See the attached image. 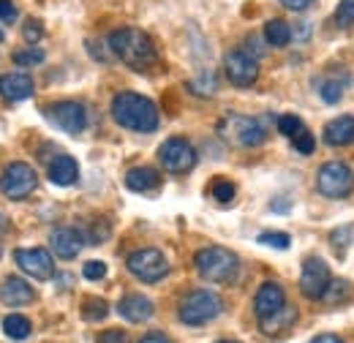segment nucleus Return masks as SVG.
<instances>
[{
	"label": "nucleus",
	"mask_w": 354,
	"mask_h": 343,
	"mask_svg": "<svg viewBox=\"0 0 354 343\" xmlns=\"http://www.w3.org/2000/svg\"><path fill=\"white\" fill-rule=\"evenodd\" d=\"M324 142L330 145V147H346V145H352L354 142V118L352 115H341V118H335V120H330L327 126H324Z\"/></svg>",
	"instance_id": "nucleus-17"
},
{
	"label": "nucleus",
	"mask_w": 354,
	"mask_h": 343,
	"mask_svg": "<svg viewBox=\"0 0 354 343\" xmlns=\"http://www.w3.org/2000/svg\"><path fill=\"white\" fill-rule=\"evenodd\" d=\"M30 322L25 319V316H19V313H11V316H6L3 319V333L8 335V338H14V341H25L28 335H30Z\"/></svg>",
	"instance_id": "nucleus-24"
},
{
	"label": "nucleus",
	"mask_w": 354,
	"mask_h": 343,
	"mask_svg": "<svg viewBox=\"0 0 354 343\" xmlns=\"http://www.w3.org/2000/svg\"><path fill=\"white\" fill-rule=\"evenodd\" d=\"M194 264H196V272L210 284H232L237 270H240V259L221 245H210V248L196 251Z\"/></svg>",
	"instance_id": "nucleus-3"
},
{
	"label": "nucleus",
	"mask_w": 354,
	"mask_h": 343,
	"mask_svg": "<svg viewBox=\"0 0 354 343\" xmlns=\"http://www.w3.org/2000/svg\"><path fill=\"white\" fill-rule=\"evenodd\" d=\"M158 161H161L164 169L172 172V174H185V172H191L196 167V150H194L185 139L172 136V139H167V142L161 145Z\"/></svg>",
	"instance_id": "nucleus-9"
},
{
	"label": "nucleus",
	"mask_w": 354,
	"mask_h": 343,
	"mask_svg": "<svg viewBox=\"0 0 354 343\" xmlns=\"http://www.w3.org/2000/svg\"><path fill=\"white\" fill-rule=\"evenodd\" d=\"M218 343H237V341H218Z\"/></svg>",
	"instance_id": "nucleus-42"
},
{
	"label": "nucleus",
	"mask_w": 354,
	"mask_h": 343,
	"mask_svg": "<svg viewBox=\"0 0 354 343\" xmlns=\"http://www.w3.org/2000/svg\"><path fill=\"white\" fill-rule=\"evenodd\" d=\"M17 19V6L11 0H0V25H11Z\"/></svg>",
	"instance_id": "nucleus-36"
},
{
	"label": "nucleus",
	"mask_w": 354,
	"mask_h": 343,
	"mask_svg": "<svg viewBox=\"0 0 354 343\" xmlns=\"http://www.w3.org/2000/svg\"><path fill=\"white\" fill-rule=\"evenodd\" d=\"M82 275H85L88 281H101V278L106 275V264H104V261H88V264L82 267Z\"/></svg>",
	"instance_id": "nucleus-35"
},
{
	"label": "nucleus",
	"mask_w": 354,
	"mask_h": 343,
	"mask_svg": "<svg viewBox=\"0 0 354 343\" xmlns=\"http://www.w3.org/2000/svg\"><path fill=\"white\" fill-rule=\"evenodd\" d=\"M126 185L136 191V194H150V191H156L158 185H161V177H158V172L150 169V167H136L126 174Z\"/></svg>",
	"instance_id": "nucleus-21"
},
{
	"label": "nucleus",
	"mask_w": 354,
	"mask_h": 343,
	"mask_svg": "<svg viewBox=\"0 0 354 343\" xmlns=\"http://www.w3.org/2000/svg\"><path fill=\"white\" fill-rule=\"evenodd\" d=\"M98 343H129V338L123 330H106V333H101Z\"/></svg>",
	"instance_id": "nucleus-37"
},
{
	"label": "nucleus",
	"mask_w": 354,
	"mask_h": 343,
	"mask_svg": "<svg viewBox=\"0 0 354 343\" xmlns=\"http://www.w3.org/2000/svg\"><path fill=\"white\" fill-rule=\"evenodd\" d=\"M49 120L60 131L77 136L88 126V112H85V106L80 101H60V104L49 106Z\"/></svg>",
	"instance_id": "nucleus-12"
},
{
	"label": "nucleus",
	"mask_w": 354,
	"mask_h": 343,
	"mask_svg": "<svg viewBox=\"0 0 354 343\" xmlns=\"http://www.w3.org/2000/svg\"><path fill=\"white\" fill-rule=\"evenodd\" d=\"M22 36H25V41H28V44H39V41H41V36H44L41 22H39V19H30V22L22 28Z\"/></svg>",
	"instance_id": "nucleus-34"
},
{
	"label": "nucleus",
	"mask_w": 354,
	"mask_h": 343,
	"mask_svg": "<svg viewBox=\"0 0 354 343\" xmlns=\"http://www.w3.org/2000/svg\"><path fill=\"white\" fill-rule=\"evenodd\" d=\"M46 172H49V180L55 185H74L77 177H80V167H77V161L71 156H55L49 161V169Z\"/></svg>",
	"instance_id": "nucleus-19"
},
{
	"label": "nucleus",
	"mask_w": 354,
	"mask_h": 343,
	"mask_svg": "<svg viewBox=\"0 0 354 343\" xmlns=\"http://www.w3.org/2000/svg\"><path fill=\"white\" fill-rule=\"evenodd\" d=\"M295 322H297V310L292 305H283L278 313H272L267 319H259V324H262V330H265L267 335H275L281 330H289Z\"/></svg>",
	"instance_id": "nucleus-22"
},
{
	"label": "nucleus",
	"mask_w": 354,
	"mask_h": 343,
	"mask_svg": "<svg viewBox=\"0 0 354 343\" xmlns=\"http://www.w3.org/2000/svg\"><path fill=\"white\" fill-rule=\"evenodd\" d=\"M265 39L270 46H286L292 41V28L283 19H270L265 25Z\"/></svg>",
	"instance_id": "nucleus-23"
},
{
	"label": "nucleus",
	"mask_w": 354,
	"mask_h": 343,
	"mask_svg": "<svg viewBox=\"0 0 354 343\" xmlns=\"http://www.w3.org/2000/svg\"><path fill=\"white\" fill-rule=\"evenodd\" d=\"M259 243L283 251V248H289V234H283V232H265V234H259Z\"/></svg>",
	"instance_id": "nucleus-31"
},
{
	"label": "nucleus",
	"mask_w": 354,
	"mask_h": 343,
	"mask_svg": "<svg viewBox=\"0 0 354 343\" xmlns=\"http://www.w3.org/2000/svg\"><path fill=\"white\" fill-rule=\"evenodd\" d=\"M330 267L319 257H308L303 261V275H300V292L308 300H322L330 289Z\"/></svg>",
	"instance_id": "nucleus-11"
},
{
	"label": "nucleus",
	"mask_w": 354,
	"mask_h": 343,
	"mask_svg": "<svg viewBox=\"0 0 354 343\" xmlns=\"http://www.w3.org/2000/svg\"><path fill=\"white\" fill-rule=\"evenodd\" d=\"M118 313L131 324H142L156 313V308H153V300H147L145 295H126L118 305Z\"/></svg>",
	"instance_id": "nucleus-15"
},
{
	"label": "nucleus",
	"mask_w": 354,
	"mask_h": 343,
	"mask_svg": "<svg viewBox=\"0 0 354 343\" xmlns=\"http://www.w3.org/2000/svg\"><path fill=\"white\" fill-rule=\"evenodd\" d=\"M283 305H286V295H283V289H281L278 284H272V281L262 284L259 292H257V297H254V310H257L259 319H267V316L278 313Z\"/></svg>",
	"instance_id": "nucleus-14"
},
{
	"label": "nucleus",
	"mask_w": 354,
	"mask_h": 343,
	"mask_svg": "<svg viewBox=\"0 0 354 343\" xmlns=\"http://www.w3.org/2000/svg\"><path fill=\"white\" fill-rule=\"evenodd\" d=\"M310 343H344L338 335H319V338H313Z\"/></svg>",
	"instance_id": "nucleus-41"
},
{
	"label": "nucleus",
	"mask_w": 354,
	"mask_h": 343,
	"mask_svg": "<svg viewBox=\"0 0 354 343\" xmlns=\"http://www.w3.org/2000/svg\"><path fill=\"white\" fill-rule=\"evenodd\" d=\"M14 63L17 66H39V63H44V52L36 49V46H28V49L14 55Z\"/></svg>",
	"instance_id": "nucleus-27"
},
{
	"label": "nucleus",
	"mask_w": 354,
	"mask_h": 343,
	"mask_svg": "<svg viewBox=\"0 0 354 343\" xmlns=\"http://www.w3.org/2000/svg\"><path fill=\"white\" fill-rule=\"evenodd\" d=\"M354 229L352 226H344V229H335L333 234H330V240H333V248L338 251V254H344L346 251V245H349V240H352Z\"/></svg>",
	"instance_id": "nucleus-32"
},
{
	"label": "nucleus",
	"mask_w": 354,
	"mask_h": 343,
	"mask_svg": "<svg viewBox=\"0 0 354 343\" xmlns=\"http://www.w3.org/2000/svg\"><path fill=\"white\" fill-rule=\"evenodd\" d=\"M354 188V172L344 161H330L316 174V191L327 199H344Z\"/></svg>",
	"instance_id": "nucleus-6"
},
{
	"label": "nucleus",
	"mask_w": 354,
	"mask_h": 343,
	"mask_svg": "<svg viewBox=\"0 0 354 343\" xmlns=\"http://www.w3.org/2000/svg\"><path fill=\"white\" fill-rule=\"evenodd\" d=\"M139 343H172V341H169L164 333H147Z\"/></svg>",
	"instance_id": "nucleus-40"
},
{
	"label": "nucleus",
	"mask_w": 354,
	"mask_h": 343,
	"mask_svg": "<svg viewBox=\"0 0 354 343\" xmlns=\"http://www.w3.org/2000/svg\"><path fill=\"white\" fill-rule=\"evenodd\" d=\"M221 310H223V302L216 292L196 289V292H188L183 297V302H180V322L183 324H191V327H199V324L213 322Z\"/></svg>",
	"instance_id": "nucleus-4"
},
{
	"label": "nucleus",
	"mask_w": 354,
	"mask_h": 343,
	"mask_svg": "<svg viewBox=\"0 0 354 343\" xmlns=\"http://www.w3.org/2000/svg\"><path fill=\"white\" fill-rule=\"evenodd\" d=\"M292 145L297 147V153H303V156H308V153H313V136H310L308 131H297L295 136H292Z\"/></svg>",
	"instance_id": "nucleus-33"
},
{
	"label": "nucleus",
	"mask_w": 354,
	"mask_h": 343,
	"mask_svg": "<svg viewBox=\"0 0 354 343\" xmlns=\"http://www.w3.org/2000/svg\"><path fill=\"white\" fill-rule=\"evenodd\" d=\"M14 261L19 264L22 272H28L36 281H49L55 275L52 257H49V251H44V248H19L14 254Z\"/></svg>",
	"instance_id": "nucleus-13"
},
{
	"label": "nucleus",
	"mask_w": 354,
	"mask_h": 343,
	"mask_svg": "<svg viewBox=\"0 0 354 343\" xmlns=\"http://www.w3.org/2000/svg\"><path fill=\"white\" fill-rule=\"evenodd\" d=\"M213 199H218L221 205H229L234 199V185L229 180H216L213 183Z\"/></svg>",
	"instance_id": "nucleus-30"
},
{
	"label": "nucleus",
	"mask_w": 354,
	"mask_h": 343,
	"mask_svg": "<svg viewBox=\"0 0 354 343\" xmlns=\"http://www.w3.org/2000/svg\"><path fill=\"white\" fill-rule=\"evenodd\" d=\"M292 36H295L297 41H306V39L310 36V25L308 22H300V28H295V30H292Z\"/></svg>",
	"instance_id": "nucleus-39"
},
{
	"label": "nucleus",
	"mask_w": 354,
	"mask_h": 343,
	"mask_svg": "<svg viewBox=\"0 0 354 343\" xmlns=\"http://www.w3.org/2000/svg\"><path fill=\"white\" fill-rule=\"evenodd\" d=\"M278 131H281L283 136H289V139H292L297 131H303V123H300V118H297V115H281V118H278Z\"/></svg>",
	"instance_id": "nucleus-29"
},
{
	"label": "nucleus",
	"mask_w": 354,
	"mask_h": 343,
	"mask_svg": "<svg viewBox=\"0 0 354 343\" xmlns=\"http://www.w3.org/2000/svg\"><path fill=\"white\" fill-rule=\"evenodd\" d=\"M106 313H109V305H106L104 300H98V297H90V300H85L82 316H85L88 322H101Z\"/></svg>",
	"instance_id": "nucleus-25"
},
{
	"label": "nucleus",
	"mask_w": 354,
	"mask_h": 343,
	"mask_svg": "<svg viewBox=\"0 0 354 343\" xmlns=\"http://www.w3.org/2000/svg\"><path fill=\"white\" fill-rule=\"evenodd\" d=\"M109 49L133 71H147L158 60L153 39L136 28H120V30L109 33Z\"/></svg>",
	"instance_id": "nucleus-1"
},
{
	"label": "nucleus",
	"mask_w": 354,
	"mask_h": 343,
	"mask_svg": "<svg viewBox=\"0 0 354 343\" xmlns=\"http://www.w3.org/2000/svg\"><path fill=\"white\" fill-rule=\"evenodd\" d=\"M112 118L118 126L139 133H150L158 129V109L150 98L139 93H118L112 98Z\"/></svg>",
	"instance_id": "nucleus-2"
},
{
	"label": "nucleus",
	"mask_w": 354,
	"mask_h": 343,
	"mask_svg": "<svg viewBox=\"0 0 354 343\" xmlns=\"http://www.w3.org/2000/svg\"><path fill=\"white\" fill-rule=\"evenodd\" d=\"M0 95L6 101H25L33 95V80L22 71H14V74H3L0 77Z\"/></svg>",
	"instance_id": "nucleus-16"
},
{
	"label": "nucleus",
	"mask_w": 354,
	"mask_h": 343,
	"mask_svg": "<svg viewBox=\"0 0 354 343\" xmlns=\"http://www.w3.org/2000/svg\"><path fill=\"white\" fill-rule=\"evenodd\" d=\"M39 185V177H36V169L30 164H8L3 169V177H0V191L8 196V199H25L36 191Z\"/></svg>",
	"instance_id": "nucleus-8"
},
{
	"label": "nucleus",
	"mask_w": 354,
	"mask_h": 343,
	"mask_svg": "<svg viewBox=\"0 0 354 343\" xmlns=\"http://www.w3.org/2000/svg\"><path fill=\"white\" fill-rule=\"evenodd\" d=\"M281 3H283L289 11H306L313 0H281Z\"/></svg>",
	"instance_id": "nucleus-38"
},
{
	"label": "nucleus",
	"mask_w": 354,
	"mask_h": 343,
	"mask_svg": "<svg viewBox=\"0 0 354 343\" xmlns=\"http://www.w3.org/2000/svg\"><path fill=\"white\" fill-rule=\"evenodd\" d=\"M49 243H52V251L60 259H74L82 251V234L77 229H55Z\"/></svg>",
	"instance_id": "nucleus-18"
},
{
	"label": "nucleus",
	"mask_w": 354,
	"mask_h": 343,
	"mask_svg": "<svg viewBox=\"0 0 354 343\" xmlns=\"http://www.w3.org/2000/svg\"><path fill=\"white\" fill-rule=\"evenodd\" d=\"M218 133L223 142L234 147H259L265 142V129L259 120L245 118V115H226L218 123Z\"/></svg>",
	"instance_id": "nucleus-5"
},
{
	"label": "nucleus",
	"mask_w": 354,
	"mask_h": 343,
	"mask_svg": "<svg viewBox=\"0 0 354 343\" xmlns=\"http://www.w3.org/2000/svg\"><path fill=\"white\" fill-rule=\"evenodd\" d=\"M129 272L133 278L145 281V284H156L161 281L167 272H169V264H167V257L158 251V248H139L129 257Z\"/></svg>",
	"instance_id": "nucleus-7"
},
{
	"label": "nucleus",
	"mask_w": 354,
	"mask_h": 343,
	"mask_svg": "<svg viewBox=\"0 0 354 343\" xmlns=\"http://www.w3.org/2000/svg\"><path fill=\"white\" fill-rule=\"evenodd\" d=\"M341 93H344V82H338V80H327V82L319 85V95H322V101H327V104L341 101Z\"/></svg>",
	"instance_id": "nucleus-26"
},
{
	"label": "nucleus",
	"mask_w": 354,
	"mask_h": 343,
	"mask_svg": "<svg viewBox=\"0 0 354 343\" xmlns=\"http://www.w3.org/2000/svg\"><path fill=\"white\" fill-rule=\"evenodd\" d=\"M335 25L338 28H349L354 25V0H341L335 8Z\"/></svg>",
	"instance_id": "nucleus-28"
},
{
	"label": "nucleus",
	"mask_w": 354,
	"mask_h": 343,
	"mask_svg": "<svg viewBox=\"0 0 354 343\" xmlns=\"http://www.w3.org/2000/svg\"><path fill=\"white\" fill-rule=\"evenodd\" d=\"M223 71H226V80L237 87H251L259 80L257 57H251L245 49H232V52H226V57H223Z\"/></svg>",
	"instance_id": "nucleus-10"
},
{
	"label": "nucleus",
	"mask_w": 354,
	"mask_h": 343,
	"mask_svg": "<svg viewBox=\"0 0 354 343\" xmlns=\"http://www.w3.org/2000/svg\"><path fill=\"white\" fill-rule=\"evenodd\" d=\"M0 300L6 305H25V302L33 300V289L22 281V278H6L3 286H0Z\"/></svg>",
	"instance_id": "nucleus-20"
}]
</instances>
